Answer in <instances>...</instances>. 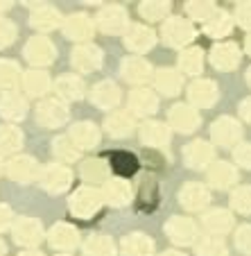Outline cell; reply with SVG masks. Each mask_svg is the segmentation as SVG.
Masks as SVG:
<instances>
[{"label": "cell", "mask_w": 251, "mask_h": 256, "mask_svg": "<svg viewBox=\"0 0 251 256\" xmlns=\"http://www.w3.org/2000/svg\"><path fill=\"white\" fill-rule=\"evenodd\" d=\"M68 204H70V213H73V216L91 218L100 211L104 200H102V190L93 188V186H82V188H77L73 193V198H70Z\"/></svg>", "instance_id": "6da1fadb"}, {"label": "cell", "mask_w": 251, "mask_h": 256, "mask_svg": "<svg viewBox=\"0 0 251 256\" xmlns=\"http://www.w3.org/2000/svg\"><path fill=\"white\" fill-rule=\"evenodd\" d=\"M161 34H163V39H165V44H168V46H174V48H184V46H188L190 41L195 39L197 30H195V25L188 23L186 18L172 16V18H168L163 23V28H161Z\"/></svg>", "instance_id": "7a4b0ae2"}, {"label": "cell", "mask_w": 251, "mask_h": 256, "mask_svg": "<svg viewBox=\"0 0 251 256\" xmlns=\"http://www.w3.org/2000/svg\"><path fill=\"white\" fill-rule=\"evenodd\" d=\"M68 120V106L59 98H45L36 106V122L43 127H59Z\"/></svg>", "instance_id": "3957f363"}, {"label": "cell", "mask_w": 251, "mask_h": 256, "mask_svg": "<svg viewBox=\"0 0 251 256\" xmlns=\"http://www.w3.org/2000/svg\"><path fill=\"white\" fill-rule=\"evenodd\" d=\"M39 182L48 193L57 195V193L68 190V186L73 182V172L59 164H52V166H45V168L39 172Z\"/></svg>", "instance_id": "277c9868"}, {"label": "cell", "mask_w": 251, "mask_h": 256, "mask_svg": "<svg viewBox=\"0 0 251 256\" xmlns=\"http://www.w3.org/2000/svg\"><path fill=\"white\" fill-rule=\"evenodd\" d=\"M97 25L102 32L106 34H120L125 30H129V16H127L125 7L120 5H109L102 7L97 14Z\"/></svg>", "instance_id": "5b68a950"}, {"label": "cell", "mask_w": 251, "mask_h": 256, "mask_svg": "<svg viewBox=\"0 0 251 256\" xmlns=\"http://www.w3.org/2000/svg\"><path fill=\"white\" fill-rule=\"evenodd\" d=\"M7 174H9L14 182H20V184H29V182H34V179H39V164L32 159V156H14V159L7 161L5 166Z\"/></svg>", "instance_id": "8992f818"}, {"label": "cell", "mask_w": 251, "mask_h": 256, "mask_svg": "<svg viewBox=\"0 0 251 256\" xmlns=\"http://www.w3.org/2000/svg\"><path fill=\"white\" fill-rule=\"evenodd\" d=\"M165 234L172 242L177 245H190V242L197 240V224L188 218H181V216H174L170 218V222L165 224Z\"/></svg>", "instance_id": "52a82bcc"}, {"label": "cell", "mask_w": 251, "mask_h": 256, "mask_svg": "<svg viewBox=\"0 0 251 256\" xmlns=\"http://www.w3.org/2000/svg\"><path fill=\"white\" fill-rule=\"evenodd\" d=\"M54 57H57V48H54L52 41L45 39V36H34V39H29L27 46H25V59L32 64L48 66V64H52Z\"/></svg>", "instance_id": "ba28073f"}, {"label": "cell", "mask_w": 251, "mask_h": 256, "mask_svg": "<svg viewBox=\"0 0 251 256\" xmlns=\"http://www.w3.org/2000/svg\"><path fill=\"white\" fill-rule=\"evenodd\" d=\"M73 66L82 72H93L102 66V50L93 44H79L73 50Z\"/></svg>", "instance_id": "9c48e42d"}, {"label": "cell", "mask_w": 251, "mask_h": 256, "mask_svg": "<svg viewBox=\"0 0 251 256\" xmlns=\"http://www.w3.org/2000/svg\"><path fill=\"white\" fill-rule=\"evenodd\" d=\"M199 122H202V118L190 104H177L170 109V127H174L181 134L195 132L199 127Z\"/></svg>", "instance_id": "30bf717a"}, {"label": "cell", "mask_w": 251, "mask_h": 256, "mask_svg": "<svg viewBox=\"0 0 251 256\" xmlns=\"http://www.w3.org/2000/svg\"><path fill=\"white\" fill-rule=\"evenodd\" d=\"M41 238H43V229H41L39 220H34V218H20L18 222H14V240L18 242V245L34 247L41 242Z\"/></svg>", "instance_id": "8fae6325"}, {"label": "cell", "mask_w": 251, "mask_h": 256, "mask_svg": "<svg viewBox=\"0 0 251 256\" xmlns=\"http://www.w3.org/2000/svg\"><path fill=\"white\" fill-rule=\"evenodd\" d=\"M213 156H215V152H213V148L206 140H193L190 145L184 148V161L188 168H195V170L206 168L213 161Z\"/></svg>", "instance_id": "7c38bea8"}, {"label": "cell", "mask_w": 251, "mask_h": 256, "mask_svg": "<svg viewBox=\"0 0 251 256\" xmlns=\"http://www.w3.org/2000/svg\"><path fill=\"white\" fill-rule=\"evenodd\" d=\"M93 30H95V25H93V20L86 14H73L68 16L66 23H63V32H66L68 39L82 41V44L91 41Z\"/></svg>", "instance_id": "4fadbf2b"}, {"label": "cell", "mask_w": 251, "mask_h": 256, "mask_svg": "<svg viewBox=\"0 0 251 256\" xmlns=\"http://www.w3.org/2000/svg\"><path fill=\"white\" fill-rule=\"evenodd\" d=\"M211 136H213V140L220 145H236L242 136V127L238 125V120H233V118H220V120L213 122Z\"/></svg>", "instance_id": "5bb4252c"}, {"label": "cell", "mask_w": 251, "mask_h": 256, "mask_svg": "<svg viewBox=\"0 0 251 256\" xmlns=\"http://www.w3.org/2000/svg\"><path fill=\"white\" fill-rule=\"evenodd\" d=\"M211 62H213V66L220 68V70H231V68H236L238 64H240V48H238L236 44H229V41L213 46Z\"/></svg>", "instance_id": "9a60e30c"}, {"label": "cell", "mask_w": 251, "mask_h": 256, "mask_svg": "<svg viewBox=\"0 0 251 256\" xmlns=\"http://www.w3.org/2000/svg\"><path fill=\"white\" fill-rule=\"evenodd\" d=\"M156 41V34L152 28H147V25H129V30H127V36H125V44L129 50H134V52H145V50H150L152 46H154Z\"/></svg>", "instance_id": "2e32d148"}, {"label": "cell", "mask_w": 251, "mask_h": 256, "mask_svg": "<svg viewBox=\"0 0 251 256\" xmlns=\"http://www.w3.org/2000/svg\"><path fill=\"white\" fill-rule=\"evenodd\" d=\"M179 202H181V206L188 208V211H202L211 202V193L202 184H186L181 188V193H179Z\"/></svg>", "instance_id": "e0dca14e"}, {"label": "cell", "mask_w": 251, "mask_h": 256, "mask_svg": "<svg viewBox=\"0 0 251 256\" xmlns=\"http://www.w3.org/2000/svg\"><path fill=\"white\" fill-rule=\"evenodd\" d=\"M48 240L54 250H73L75 245L79 242V232L68 222H59L50 229Z\"/></svg>", "instance_id": "ac0fdd59"}, {"label": "cell", "mask_w": 251, "mask_h": 256, "mask_svg": "<svg viewBox=\"0 0 251 256\" xmlns=\"http://www.w3.org/2000/svg\"><path fill=\"white\" fill-rule=\"evenodd\" d=\"M188 98L197 106H211L218 100V86L211 80H195L188 86Z\"/></svg>", "instance_id": "d6986e66"}, {"label": "cell", "mask_w": 251, "mask_h": 256, "mask_svg": "<svg viewBox=\"0 0 251 256\" xmlns=\"http://www.w3.org/2000/svg\"><path fill=\"white\" fill-rule=\"evenodd\" d=\"M131 198V188L125 179H106L104 188H102V200L109 202L111 206H125Z\"/></svg>", "instance_id": "ffe728a7"}, {"label": "cell", "mask_w": 251, "mask_h": 256, "mask_svg": "<svg viewBox=\"0 0 251 256\" xmlns=\"http://www.w3.org/2000/svg\"><path fill=\"white\" fill-rule=\"evenodd\" d=\"M68 138L73 140L75 145H77V150H88V148H95L97 143H100V132H97V127L93 125V122H77V125L70 130V134H68Z\"/></svg>", "instance_id": "44dd1931"}, {"label": "cell", "mask_w": 251, "mask_h": 256, "mask_svg": "<svg viewBox=\"0 0 251 256\" xmlns=\"http://www.w3.org/2000/svg\"><path fill=\"white\" fill-rule=\"evenodd\" d=\"M129 109L138 116H150L159 109V98L147 88H136L134 93H129Z\"/></svg>", "instance_id": "7402d4cb"}, {"label": "cell", "mask_w": 251, "mask_h": 256, "mask_svg": "<svg viewBox=\"0 0 251 256\" xmlns=\"http://www.w3.org/2000/svg\"><path fill=\"white\" fill-rule=\"evenodd\" d=\"M140 140L150 148H165L170 143V127L156 120L145 122L140 127Z\"/></svg>", "instance_id": "603a6c76"}, {"label": "cell", "mask_w": 251, "mask_h": 256, "mask_svg": "<svg viewBox=\"0 0 251 256\" xmlns=\"http://www.w3.org/2000/svg\"><path fill=\"white\" fill-rule=\"evenodd\" d=\"M91 98L97 106H102V109H111V106H116L118 102H120V88H118L116 82L104 80V82H100V84L93 86Z\"/></svg>", "instance_id": "cb8c5ba5"}, {"label": "cell", "mask_w": 251, "mask_h": 256, "mask_svg": "<svg viewBox=\"0 0 251 256\" xmlns=\"http://www.w3.org/2000/svg\"><path fill=\"white\" fill-rule=\"evenodd\" d=\"M122 75H125V80L131 84L147 82L152 75V66L140 57H127L125 62H122Z\"/></svg>", "instance_id": "d4e9b609"}, {"label": "cell", "mask_w": 251, "mask_h": 256, "mask_svg": "<svg viewBox=\"0 0 251 256\" xmlns=\"http://www.w3.org/2000/svg\"><path fill=\"white\" fill-rule=\"evenodd\" d=\"M25 112H27V102L18 93H5L0 98V116H5L7 120H23Z\"/></svg>", "instance_id": "484cf974"}, {"label": "cell", "mask_w": 251, "mask_h": 256, "mask_svg": "<svg viewBox=\"0 0 251 256\" xmlns=\"http://www.w3.org/2000/svg\"><path fill=\"white\" fill-rule=\"evenodd\" d=\"M122 254L125 256H152L154 254V242L145 234H131L122 240Z\"/></svg>", "instance_id": "4316f807"}, {"label": "cell", "mask_w": 251, "mask_h": 256, "mask_svg": "<svg viewBox=\"0 0 251 256\" xmlns=\"http://www.w3.org/2000/svg\"><path fill=\"white\" fill-rule=\"evenodd\" d=\"M104 127H106V132H109L111 136L122 138V136L131 134V130H134V114H129V112H113L111 116H106Z\"/></svg>", "instance_id": "83f0119b"}, {"label": "cell", "mask_w": 251, "mask_h": 256, "mask_svg": "<svg viewBox=\"0 0 251 256\" xmlns=\"http://www.w3.org/2000/svg\"><path fill=\"white\" fill-rule=\"evenodd\" d=\"M208 182L218 188H229L238 182V172L229 164L220 161V164H213V168H208Z\"/></svg>", "instance_id": "f1b7e54d"}, {"label": "cell", "mask_w": 251, "mask_h": 256, "mask_svg": "<svg viewBox=\"0 0 251 256\" xmlns=\"http://www.w3.org/2000/svg\"><path fill=\"white\" fill-rule=\"evenodd\" d=\"M233 30V20L231 16L227 14V12L222 10H215V14L211 16L208 20H204V32L208 34V36H215V39H220V36H227L229 32Z\"/></svg>", "instance_id": "f546056e"}, {"label": "cell", "mask_w": 251, "mask_h": 256, "mask_svg": "<svg viewBox=\"0 0 251 256\" xmlns=\"http://www.w3.org/2000/svg\"><path fill=\"white\" fill-rule=\"evenodd\" d=\"M204 227L213 234H224L233 227V216L224 208H213L204 216Z\"/></svg>", "instance_id": "4dcf8cb0"}, {"label": "cell", "mask_w": 251, "mask_h": 256, "mask_svg": "<svg viewBox=\"0 0 251 256\" xmlns=\"http://www.w3.org/2000/svg\"><path fill=\"white\" fill-rule=\"evenodd\" d=\"M109 168L118 174V177H131V174L138 170V159L129 152H113L111 159H109Z\"/></svg>", "instance_id": "1f68e13d"}, {"label": "cell", "mask_w": 251, "mask_h": 256, "mask_svg": "<svg viewBox=\"0 0 251 256\" xmlns=\"http://www.w3.org/2000/svg\"><path fill=\"white\" fill-rule=\"evenodd\" d=\"M156 88H159L161 93H165V96H177L179 91H181V86H184V80H181V75H179L177 70H170V68H163V70L156 72Z\"/></svg>", "instance_id": "d6a6232c"}, {"label": "cell", "mask_w": 251, "mask_h": 256, "mask_svg": "<svg viewBox=\"0 0 251 256\" xmlns=\"http://www.w3.org/2000/svg\"><path fill=\"white\" fill-rule=\"evenodd\" d=\"M23 88L27 96H43L50 88V78L43 70H27L23 75Z\"/></svg>", "instance_id": "836d02e7"}, {"label": "cell", "mask_w": 251, "mask_h": 256, "mask_svg": "<svg viewBox=\"0 0 251 256\" xmlns=\"http://www.w3.org/2000/svg\"><path fill=\"white\" fill-rule=\"evenodd\" d=\"M32 25L34 28L43 30V32H48V30H54L61 25V14H59L54 7H48V5H41L39 10L32 14Z\"/></svg>", "instance_id": "e575fe53"}, {"label": "cell", "mask_w": 251, "mask_h": 256, "mask_svg": "<svg viewBox=\"0 0 251 256\" xmlns=\"http://www.w3.org/2000/svg\"><path fill=\"white\" fill-rule=\"evenodd\" d=\"M79 174H82V179L91 182V184H104L106 179H109V168H106V164L100 159H88L82 164Z\"/></svg>", "instance_id": "d590c367"}, {"label": "cell", "mask_w": 251, "mask_h": 256, "mask_svg": "<svg viewBox=\"0 0 251 256\" xmlns=\"http://www.w3.org/2000/svg\"><path fill=\"white\" fill-rule=\"evenodd\" d=\"M54 88L66 100H79L84 96V82L79 78H75V75H61L57 80V86Z\"/></svg>", "instance_id": "8d00e7d4"}, {"label": "cell", "mask_w": 251, "mask_h": 256, "mask_svg": "<svg viewBox=\"0 0 251 256\" xmlns=\"http://www.w3.org/2000/svg\"><path fill=\"white\" fill-rule=\"evenodd\" d=\"M179 66L186 75H199L204 68V52L199 48H188L179 57Z\"/></svg>", "instance_id": "74e56055"}, {"label": "cell", "mask_w": 251, "mask_h": 256, "mask_svg": "<svg viewBox=\"0 0 251 256\" xmlns=\"http://www.w3.org/2000/svg\"><path fill=\"white\" fill-rule=\"evenodd\" d=\"M156 202H159V186H156L154 179H143L140 184V190H138V204L143 211H154L156 208Z\"/></svg>", "instance_id": "f35d334b"}, {"label": "cell", "mask_w": 251, "mask_h": 256, "mask_svg": "<svg viewBox=\"0 0 251 256\" xmlns=\"http://www.w3.org/2000/svg\"><path fill=\"white\" fill-rule=\"evenodd\" d=\"M84 256H116V247H113L111 238L93 236L84 245Z\"/></svg>", "instance_id": "ab89813d"}, {"label": "cell", "mask_w": 251, "mask_h": 256, "mask_svg": "<svg viewBox=\"0 0 251 256\" xmlns=\"http://www.w3.org/2000/svg\"><path fill=\"white\" fill-rule=\"evenodd\" d=\"M20 82V68L9 59H0V88H14Z\"/></svg>", "instance_id": "60d3db41"}, {"label": "cell", "mask_w": 251, "mask_h": 256, "mask_svg": "<svg viewBox=\"0 0 251 256\" xmlns=\"http://www.w3.org/2000/svg\"><path fill=\"white\" fill-rule=\"evenodd\" d=\"M23 145V134L16 127H0V152H16Z\"/></svg>", "instance_id": "b9f144b4"}, {"label": "cell", "mask_w": 251, "mask_h": 256, "mask_svg": "<svg viewBox=\"0 0 251 256\" xmlns=\"http://www.w3.org/2000/svg\"><path fill=\"white\" fill-rule=\"evenodd\" d=\"M138 12L147 20H165L170 12V2H140Z\"/></svg>", "instance_id": "7bdbcfd3"}, {"label": "cell", "mask_w": 251, "mask_h": 256, "mask_svg": "<svg viewBox=\"0 0 251 256\" xmlns=\"http://www.w3.org/2000/svg\"><path fill=\"white\" fill-rule=\"evenodd\" d=\"M54 154L61 161H75L79 156V150L68 136H59V138H54Z\"/></svg>", "instance_id": "ee69618b"}, {"label": "cell", "mask_w": 251, "mask_h": 256, "mask_svg": "<svg viewBox=\"0 0 251 256\" xmlns=\"http://www.w3.org/2000/svg\"><path fill=\"white\" fill-rule=\"evenodd\" d=\"M197 256H227V247L220 238H202L197 245Z\"/></svg>", "instance_id": "f6af8a7d"}, {"label": "cell", "mask_w": 251, "mask_h": 256, "mask_svg": "<svg viewBox=\"0 0 251 256\" xmlns=\"http://www.w3.org/2000/svg\"><path fill=\"white\" fill-rule=\"evenodd\" d=\"M231 204L236 211L240 213H251V186H240V188L233 193Z\"/></svg>", "instance_id": "bcb514c9"}, {"label": "cell", "mask_w": 251, "mask_h": 256, "mask_svg": "<svg viewBox=\"0 0 251 256\" xmlns=\"http://www.w3.org/2000/svg\"><path fill=\"white\" fill-rule=\"evenodd\" d=\"M188 16L195 20H208L215 14V5L213 2H188Z\"/></svg>", "instance_id": "7dc6e473"}, {"label": "cell", "mask_w": 251, "mask_h": 256, "mask_svg": "<svg viewBox=\"0 0 251 256\" xmlns=\"http://www.w3.org/2000/svg\"><path fill=\"white\" fill-rule=\"evenodd\" d=\"M16 39V28L11 20L0 18V48H7L11 46V41Z\"/></svg>", "instance_id": "c3c4849f"}, {"label": "cell", "mask_w": 251, "mask_h": 256, "mask_svg": "<svg viewBox=\"0 0 251 256\" xmlns=\"http://www.w3.org/2000/svg\"><path fill=\"white\" fill-rule=\"evenodd\" d=\"M236 245L240 247L242 252L251 254V224H245V227L238 229V234H236Z\"/></svg>", "instance_id": "681fc988"}, {"label": "cell", "mask_w": 251, "mask_h": 256, "mask_svg": "<svg viewBox=\"0 0 251 256\" xmlns=\"http://www.w3.org/2000/svg\"><path fill=\"white\" fill-rule=\"evenodd\" d=\"M233 156H236L238 166L242 168H251V145H236V150H233Z\"/></svg>", "instance_id": "f907efd6"}, {"label": "cell", "mask_w": 251, "mask_h": 256, "mask_svg": "<svg viewBox=\"0 0 251 256\" xmlns=\"http://www.w3.org/2000/svg\"><path fill=\"white\" fill-rule=\"evenodd\" d=\"M236 20L242 28L251 30V2H240L236 10Z\"/></svg>", "instance_id": "816d5d0a"}, {"label": "cell", "mask_w": 251, "mask_h": 256, "mask_svg": "<svg viewBox=\"0 0 251 256\" xmlns=\"http://www.w3.org/2000/svg\"><path fill=\"white\" fill-rule=\"evenodd\" d=\"M11 224V208L5 206V204H0V232L7 229Z\"/></svg>", "instance_id": "f5cc1de1"}, {"label": "cell", "mask_w": 251, "mask_h": 256, "mask_svg": "<svg viewBox=\"0 0 251 256\" xmlns=\"http://www.w3.org/2000/svg\"><path fill=\"white\" fill-rule=\"evenodd\" d=\"M240 114H242V118H245V120L251 122V98H247V100L240 104Z\"/></svg>", "instance_id": "db71d44e"}, {"label": "cell", "mask_w": 251, "mask_h": 256, "mask_svg": "<svg viewBox=\"0 0 251 256\" xmlns=\"http://www.w3.org/2000/svg\"><path fill=\"white\" fill-rule=\"evenodd\" d=\"M20 256H43V254H41V252H32V250H29V252H23Z\"/></svg>", "instance_id": "11a10c76"}, {"label": "cell", "mask_w": 251, "mask_h": 256, "mask_svg": "<svg viewBox=\"0 0 251 256\" xmlns=\"http://www.w3.org/2000/svg\"><path fill=\"white\" fill-rule=\"evenodd\" d=\"M161 256H184V254H179V252H163Z\"/></svg>", "instance_id": "9f6ffc18"}, {"label": "cell", "mask_w": 251, "mask_h": 256, "mask_svg": "<svg viewBox=\"0 0 251 256\" xmlns=\"http://www.w3.org/2000/svg\"><path fill=\"white\" fill-rule=\"evenodd\" d=\"M247 52L251 54V34H249V36H247Z\"/></svg>", "instance_id": "6f0895ef"}, {"label": "cell", "mask_w": 251, "mask_h": 256, "mask_svg": "<svg viewBox=\"0 0 251 256\" xmlns=\"http://www.w3.org/2000/svg\"><path fill=\"white\" fill-rule=\"evenodd\" d=\"M0 256H5V242L0 240Z\"/></svg>", "instance_id": "680465c9"}, {"label": "cell", "mask_w": 251, "mask_h": 256, "mask_svg": "<svg viewBox=\"0 0 251 256\" xmlns=\"http://www.w3.org/2000/svg\"><path fill=\"white\" fill-rule=\"evenodd\" d=\"M11 5V2H0V12H2V10H7V7H9Z\"/></svg>", "instance_id": "91938a15"}, {"label": "cell", "mask_w": 251, "mask_h": 256, "mask_svg": "<svg viewBox=\"0 0 251 256\" xmlns=\"http://www.w3.org/2000/svg\"><path fill=\"white\" fill-rule=\"evenodd\" d=\"M247 82L251 84V68H249V72H247Z\"/></svg>", "instance_id": "94428289"}, {"label": "cell", "mask_w": 251, "mask_h": 256, "mask_svg": "<svg viewBox=\"0 0 251 256\" xmlns=\"http://www.w3.org/2000/svg\"><path fill=\"white\" fill-rule=\"evenodd\" d=\"M0 172H2V161H0Z\"/></svg>", "instance_id": "6125c7cd"}]
</instances>
